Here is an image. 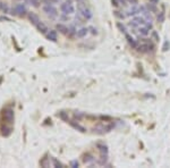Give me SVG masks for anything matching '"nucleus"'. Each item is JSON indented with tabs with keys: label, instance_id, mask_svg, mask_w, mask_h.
Masks as SVG:
<instances>
[{
	"label": "nucleus",
	"instance_id": "nucleus-6",
	"mask_svg": "<svg viewBox=\"0 0 170 168\" xmlns=\"http://www.w3.org/2000/svg\"><path fill=\"white\" fill-rule=\"evenodd\" d=\"M35 26L38 27V30H40L42 33H45V32H47V26L44 25L42 22H39V23H38V24H36Z\"/></svg>",
	"mask_w": 170,
	"mask_h": 168
},
{
	"label": "nucleus",
	"instance_id": "nucleus-1",
	"mask_svg": "<svg viewBox=\"0 0 170 168\" xmlns=\"http://www.w3.org/2000/svg\"><path fill=\"white\" fill-rule=\"evenodd\" d=\"M1 117L6 120V122H8V123H13L14 122V110L13 109H10V108H7V109H5L2 113H1Z\"/></svg>",
	"mask_w": 170,
	"mask_h": 168
},
{
	"label": "nucleus",
	"instance_id": "nucleus-7",
	"mask_svg": "<svg viewBox=\"0 0 170 168\" xmlns=\"http://www.w3.org/2000/svg\"><path fill=\"white\" fill-rule=\"evenodd\" d=\"M48 39L52 40V41H56V40H57V32H56V31H50V33L48 34Z\"/></svg>",
	"mask_w": 170,
	"mask_h": 168
},
{
	"label": "nucleus",
	"instance_id": "nucleus-8",
	"mask_svg": "<svg viewBox=\"0 0 170 168\" xmlns=\"http://www.w3.org/2000/svg\"><path fill=\"white\" fill-rule=\"evenodd\" d=\"M51 1H52V2H58L59 0H51Z\"/></svg>",
	"mask_w": 170,
	"mask_h": 168
},
{
	"label": "nucleus",
	"instance_id": "nucleus-5",
	"mask_svg": "<svg viewBox=\"0 0 170 168\" xmlns=\"http://www.w3.org/2000/svg\"><path fill=\"white\" fill-rule=\"evenodd\" d=\"M28 18L31 19V22H32L34 25H36V24H38V23L40 22L39 16H38V15H35L34 13H30V14H28Z\"/></svg>",
	"mask_w": 170,
	"mask_h": 168
},
{
	"label": "nucleus",
	"instance_id": "nucleus-3",
	"mask_svg": "<svg viewBox=\"0 0 170 168\" xmlns=\"http://www.w3.org/2000/svg\"><path fill=\"white\" fill-rule=\"evenodd\" d=\"M60 8H61V10H63V13H64V14H72V13H74V7H73V5H72L70 2H66V3H63Z\"/></svg>",
	"mask_w": 170,
	"mask_h": 168
},
{
	"label": "nucleus",
	"instance_id": "nucleus-2",
	"mask_svg": "<svg viewBox=\"0 0 170 168\" xmlns=\"http://www.w3.org/2000/svg\"><path fill=\"white\" fill-rule=\"evenodd\" d=\"M12 12H13L12 14H15V15H18V16H24L25 13H26V9H25L24 5L18 3V5H16L13 9H12Z\"/></svg>",
	"mask_w": 170,
	"mask_h": 168
},
{
	"label": "nucleus",
	"instance_id": "nucleus-4",
	"mask_svg": "<svg viewBox=\"0 0 170 168\" xmlns=\"http://www.w3.org/2000/svg\"><path fill=\"white\" fill-rule=\"evenodd\" d=\"M0 131H1V135L2 136H9L12 134V132H13V129L12 127H7V126H1Z\"/></svg>",
	"mask_w": 170,
	"mask_h": 168
}]
</instances>
